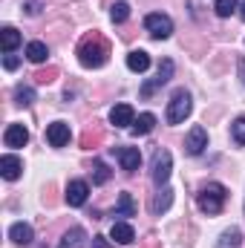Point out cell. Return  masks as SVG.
<instances>
[{
	"label": "cell",
	"mask_w": 245,
	"mask_h": 248,
	"mask_svg": "<svg viewBox=\"0 0 245 248\" xmlns=\"http://www.w3.org/2000/svg\"><path fill=\"white\" fill-rule=\"evenodd\" d=\"M78 61H81V66H87V69L104 66V63L110 61V44H107L98 32L87 35V38L81 41V46H78Z\"/></svg>",
	"instance_id": "cell-1"
},
{
	"label": "cell",
	"mask_w": 245,
	"mask_h": 248,
	"mask_svg": "<svg viewBox=\"0 0 245 248\" xmlns=\"http://www.w3.org/2000/svg\"><path fill=\"white\" fill-rule=\"evenodd\" d=\"M225 199H228V187L219 185V182H208V185L196 193V205H199V211L208 214V217H216V214L225 208Z\"/></svg>",
	"instance_id": "cell-2"
},
{
	"label": "cell",
	"mask_w": 245,
	"mask_h": 248,
	"mask_svg": "<svg viewBox=\"0 0 245 248\" xmlns=\"http://www.w3.org/2000/svg\"><path fill=\"white\" fill-rule=\"evenodd\" d=\"M170 168H173V156H170V150L159 147V150L153 153V170H150L153 185H156V187L168 185V179H170Z\"/></svg>",
	"instance_id": "cell-3"
},
{
	"label": "cell",
	"mask_w": 245,
	"mask_h": 248,
	"mask_svg": "<svg viewBox=\"0 0 245 248\" xmlns=\"http://www.w3.org/2000/svg\"><path fill=\"white\" fill-rule=\"evenodd\" d=\"M187 116H190V93L176 90L168 101V124H182Z\"/></svg>",
	"instance_id": "cell-4"
},
{
	"label": "cell",
	"mask_w": 245,
	"mask_h": 248,
	"mask_svg": "<svg viewBox=\"0 0 245 248\" xmlns=\"http://www.w3.org/2000/svg\"><path fill=\"white\" fill-rule=\"evenodd\" d=\"M144 29L150 32V38H156V41H168V38L173 35V20H170L168 15H162V12H153V15L144 17Z\"/></svg>",
	"instance_id": "cell-5"
},
{
	"label": "cell",
	"mask_w": 245,
	"mask_h": 248,
	"mask_svg": "<svg viewBox=\"0 0 245 248\" xmlns=\"http://www.w3.org/2000/svg\"><path fill=\"white\" fill-rule=\"evenodd\" d=\"M170 78H173V61H170V58H165V61L159 63V72H156V78H150V81L141 87V95H144V98H150V95H153L159 87H165Z\"/></svg>",
	"instance_id": "cell-6"
},
{
	"label": "cell",
	"mask_w": 245,
	"mask_h": 248,
	"mask_svg": "<svg viewBox=\"0 0 245 248\" xmlns=\"http://www.w3.org/2000/svg\"><path fill=\"white\" fill-rule=\"evenodd\" d=\"M208 147V133H205V127H190V133L184 136V153L187 156H199L202 150Z\"/></svg>",
	"instance_id": "cell-7"
},
{
	"label": "cell",
	"mask_w": 245,
	"mask_h": 248,
	"mask_svg": "<svg viewBox=\"0 0 245 248\" xmlns=\"http://www.w3.org/2000/svg\"><path fill=\"white\" fill-rule=\"evenodd\" d=\"M113 150H116V156H119V162H122L124 173H136V170H138V165H141L138 147H113Z\"/></svg>",
	"instance_id": "cell-8"
},
{
	"label": "cell",
	"mask_w": 245,
	"mask_h": 248,
	"mask_svg": "<svg viewBox=\"0 0 245 248\" xmlns=\"http://www.w3.org/2000/svg\"><path fill=\"white\" fill-rule=\"evenodd\" d=\"M87 196H90V185H87L84 179H72V182L66 185V205L81 208V205L87 202Z\"/></svg>",
	"instance_id": "cell-9"
},
{
	"label": "cell",
	"mask_w": 245,
	"mask_h": 248,
	"mask_svg": "<svg viewBox=\"0 0 245 248\" xmlns=\"http://www.w3.org/2000/svg\"><path fill=\"white\" fill-rule=\"evenodd\" d=\"M3 141H6V147H26L29 130H26L23 124H9L6 133H3Z\"/></svg>",
	"instance_id": "cell-10"
},
{
	"label": "cell",
	"mask_w": 245,
	"mask_h": 248,
	"mask_svg": "<svg viewBox=\"0 0 245 248\" xmlns=\"http://www.w3.org/2000/svg\"><path fill=\"white\" fill-rule=\"evenodd\" d=\"M46 141L52 144V147H63L66 141H69V124L66 122H52L46 127Z\"/></svg>",
	"instance_id": "cell-11"
},
{
	"label": "cell",
	"mask_w": 245,
	"mask_h": 248,
	"mask_svg": "<svg viewBox=\"0 0 245 248\" xmlns=\"http://www.w3.org/2000/svg\"><path fill=\"white\" fill-rule=\"evenodd\" d=\"M9 240H12L15 246H29V243L35 240V231H32L29 222H15V225L9 228Z\"/></svg>",
	"instance_id": "cell-12"
},
{
	"label": "cell",
	"mask_w": 245,
	"mask_h": 248,
	"mask_svg": "<svg viewBox=\"0 0 245 248\" xmlns=\"http://www.w3.org/2000/svg\"><path fill=\"white\" fill-rule=\"evenodd\" d=\"M20 170H23V162H20L17 156H12V153H6V156L0 159V173H3V179H9V182H15V179L20 176Z\"/></svg>",
	"instance_id": "cell-13"
},
{
	"label": "cell",
	"mask_w": 245,
	"mask_h": 248,
	"mask_svg": "<svg viewBox=\"0 0 245 248\" xmlns=\"http://www.w3.org/2000/svg\"><path fill=\"white\" fill-rule=\"evenodd\" d=\"M110 122L116 124V127H130V124L136 122V113H133L130 104H116L110 110Z\"/></svg>",
	"instance_id": "cell-14"
},
{
	"label": "cell",
	"mask_w": 245,
	"mask_h": 248,
	"mask_svg": "<svg viewBox=\"0 0 245 248\" xmlns=\"http://www.w3.org/2000/svg\"><path fill=\"white\" fill-rule=\"evenodd\" d=\"M84 240H87V231H84L81 225H75V228H69L61 237L58 248H84Z\"/></svg>",
	"instance_id": "cell-15"
},
{
	"label": "cell",
	"mask_w": 245,
	"mask_h": 248,
	"mask_svg": "<svg viewBox=\"0 0 245 248\" xmlns=\"http://www.w3.org/2000/svg\"><path fill=\"white\" fill-rule=\"evenodd\" d=\"M110 237H113L116 243H122V246H130V243L136 240V231H133V225H130V222H113Z\"/></svg>",
	"instance_id": "cell-16"
},
{
	"label": "cell",
	"mask_w": 245,
	"mask_h": 248,
	"mask_svg": "<svg viewBox=\"0 0 245 248\" xmlns=\"http://www.w3.org/2000/svg\"><path fill=\"white\" fill-rule=\"evenodd\" d=\"M150 66V55L144 52V49H133L130 55H127V69L130 72H144Z\"/></svg>",
	"instance_id": "cell-17"
},
{
	"label": "cell",
	"mask_w": 245,
	"mask_h": 248,
	"mask_svg": "<svg viewBox=\"0 0 245 248\" xmlns=\"http://www.w3.org/2000/svg\"><path fill=\"white\" fill-rule=\"evenodd\" d=\"M0 46H3V52L9 55V52H15L17 46H20V32L17 29H12V26H6L3 32H0Z\"/></svg>",
	"instance_id": "cell-18"
},
{
	"label": "cell",
	"mask_w": 245,
	"mask_h": 248,
	"mask_svg": "<svg viewBox=\"0 0 245 248\" xmlns=\"http://www.w3.org/2000/svg\"><path fill=\"white\" fill-rule=\"evenodd\" d=\"M170 205H173V190H170L168 185L159 187V193H156V199H153V205H150V208H153V214H165Z\"/></svg>",
	"instance_id": "cell-19"
},
{
	"label": "cell",
	"mask_w": 245,
	"mask_h": 248,
	"mask_svg": "<svg viewBox=\"0 0 245 248\" xmlns=\"http://www.w3.org/2000/svg\"><path fill=\"white\" fill-rule=\"evenodd\" d=\"M153 127H156V116H153V113H141V116L133 122V133H136V136H147Z\"/></svg>",
	"instance_id": "cell-20"
},
{
	"label": "cell",
	"mask_w": 245,
	"mask_h": 248,
	"mask_svg": "<svg viewBox=\"0 0 245 248\" xmlns=\"http://www.w3.org/2000/svg\"><path fill=\"white\" fill-rule=\"evenodd\" d=\"M46 55H49V49H46V44H41V41H32V44L26 46V58L32 63H44Z\"/></svg>",
	"instance_id": "cell-21"
},
{
	"label": "cell",
	"mask_w": 245,
	"mask_h": 248,
	"mask_svg": "<svg viewBox=\"0 0 245 248\" xmlns=\"http://www.w3.org/2000/svg\"><path fill=\"white\" fill-rule=\"evenodd\" d=\"M243 246V231L240 228H228V231H222V237H219V248H240Z\"/></svg>",
	"instance_id": "cell-22"
},
{
	"label": "cell",
	"mask_w": 245,
	"mask_h": 248,
	"mask_svg": "<svg viewBox=\"0 0 245 248\" xmlns=\"http://www.w3.org/2000/svg\"><path fill=\"white\" fill-rule=\"evenodd\" d=\"M116 217H136V202L130 193L119 196V205H116Z\"/></svg>",
	"instance_id": "cell-23"
},
{
	"label": "cell",
	"mask_w": 245,
	"mask_h": 248,
	"mask_svg": "<svg viewBox=\"0 0 245 248\" xmlns=\"http://www.w3.org/2000/svg\"><path fill=\"white\" fill-rule=\"evenodd\" d=\"M110 176H113V173H110V168H107L104 162H95V165H92V182H95V185H107Z\"/></svg>",
	"instance_id": "cell-24"
},
{
	"label": "cell",
	"mask_w": 245,
	"mask_h": 248,
	"mask_svg": "<svg viewBox=\"0 0 245 248\" xmlns=\"http://www.w3.org/2000/svg\"><path fill=\"white\" fill-rule=\"evenodd\" d=\"M15 101H17L20 107H29V104L35 101V90H32V87H23V84H20V87L15 90Z\"/></svg>",
	"instance_id": "cell-25"
},
{
	"label": "cell",
	"mask_w": 245,
	"mask_h": 248,
	"mask_svg": "<svg viewBox=\"0 0 245 248\" xmlns=\"http://www.w3.org/2000/svg\"><path fill=\"white\" fill-rule=\"evenodd\" d=\"M214 9H216V15H219V17H231V15L240 9V3H237V0H216V3H214Z\"/></svg>",
	"instance_id": "cell-26"
},
{
	"label": "cell",
	"mask_w": 245,
	"mask_h": 248,
	"mask_svg": "<svg viewBox=\"0 0 245 248\" xmlns=\"http://www.w3.org/2000/svg\"><path fill=\"white\" fill-rule=\"evenodd\" d=\"M110 17H113V23H124L127 17H130V6L119 0V3H113V9H110Z\"/></svg>",
	"instance_id": "cell-27"
},
{
	"label": "cell",
	"mask_w": 245,
	"mask_h": 248,
	"mask_svg": "<svg viewBox=\"0 0 245 248\" xmlns=\"http://www.w3.org/2000/svg\"><path fill=\"white\" fill-rule=\"evenodd\" d=\"M55 78H58V69H55V66H46V69H38V72H35V81H38V84H52Z\"/></svg>",
	"instance_id": "cell-28"
},
{
	"label": "cell",
	"mask_w": 245,
	"mask_h": 248,
	"mask_svg": "<svg viewBox=\"0 0 245 248\" xmlns=\"http://www.w3.org/2000/svg\"><path fill=\"white\" fill-rule=\"evenodd\" d=\"M231 136H234L237 144H245V116H240L237 122L231 124Z\"/></svg>",
	"instance_id": "cell-29"
},
{
	"label": "cell",
	"mask_w": 245,
	"mask_h": 248,
	"mask_svg": "<svg viewBox=\"0 0 245 248\" xmlns=\"http://www.w3.org/2000/svg\"><path fill=\"white\" fill-rule=\"evenodd\" d=\"M98 141H101V133H98V130H95V133H92V130H87V133L81 136V147H84V150H92Z\"/></svg>",
	"instance_id": "cell-30"
},
{
	"label": "cell",
	"mask_w": 245,
	"mask_h": 248,
	"mask_svg": "<svg viewBox=\"0 0 245 248\" xmlns=\"http://www.w3.org/2000/svg\"><path fill=\"white\" fill-rule=\"evenodd\" d=\"M17 63H20V58H15L12 52H9V55L3 58V66H6V69H17Z\"/></svg>",
	"instance_id": "cell-31"
},
{
	"label": "cell",
	"mask_w": 245,
	"mask_h": 248,
	"mask_svg": "<svg viewBox=\"0 0 245 248\" xmlns=\"http://www.w3.org/2000/svg\"><path fill=\"white\" fill-rule=\"evenodd\" d=\"M26 15H38V0H26Z\"/></svg>",
	"instance_id": "cell-32"
},
{
	"label": "cell",
	"mask_w": 245,
	"mask_h": 248,
	"mask_svg": "<svg viewBox=\"0 0 245 248\" xmlns=\"http://www.w3.org/2000/svg\"><path fill=\"white\" fill-rule=\"evenodd\" d=\"M107 246H110L107 237H95V243H92V248H107Z\"/></svg>",
	"instance_id": "cell-33"
},
{
	"label": "cell",
	"mask_w": 245,
	"mask_h": 248,
	"mask_svg": "<svg viewBox=\"0 0 245 248\" xmlns=\"http://www.w3.org/2000/svg\"><path fill=\"white\" fill-rule=\"evenodd\" d=\"M237 69H240V78H243V84H245V58H240V63H237Z\"/></svg>",
	"instance_id": "cell-34"
},
{
	"label": "cell",
	"mask_w": 245,
	"mask_h": 248,
	"mask_svg": "<svg viewBox=\"0 0 245 248\" xmlns=\"http://www.w3.org/2000/svg\"><path fill=\"white\" fill-rule=\"evenodd\" d=\"M240 15H243V20H245V3H243V6H240Z\"/></svg>",
	"instance_id": "cell-35"
}]
</instances>
